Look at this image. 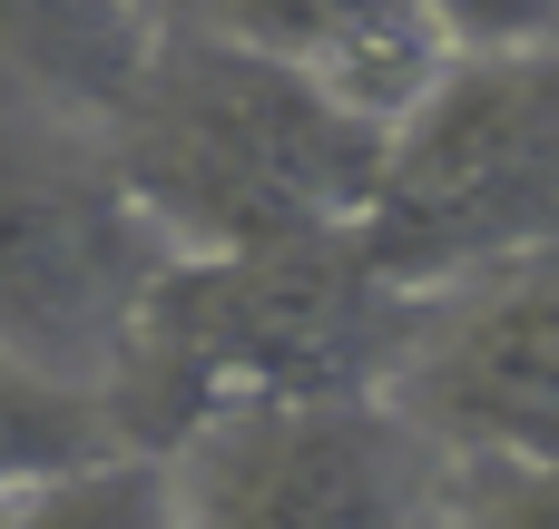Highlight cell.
<instances>
[{
    "mask_svg": "<svg viewBox=\"0 0 559 529\" xmlns=\"http://www.w3.org/2000/svg\"><path fill=\"white\" fill-rule=\"evenodd\" d=\"M157 10H167V20H206V0H157Z\"/></svg>",
    "mask_w": 559,
    "mask_h": 529,
    "instance_id": "13",
    "label": "cell"
},
{
    "mask_svg": "<svg viewBox=\"0 0 559 529\" xmlns=\"http://www.w3.org/2000/svg\"><path fill=\"white\" fill-rule=\"evenodd\" d=\"M157 0H0V88L69 118H108L157 59Z\"/></svg>",
    "mask_w": 559,
    "mask_h": 529,
    "instance_id": "8",
    "label": "cell"
},
{
    "mask_svg": "<svg viewBox=\"0 0 559 529\" xmlns=\"http://www.w3.org/2000/svg\"><path fill=\"white\" fill-rule=\"evenodd\" d=\"M118 442L128 432H118L98 383H69V373H49V363L0 344V501L49 481V471H79V461H98Z\"/></svg>",
    "mask_w": 559,
    "mask_h": 529,
    "instance_id": "9",
    "label": "cell"
},
{
    "mask_svg": "<svg viewBox=\"0 0 559 529\" xmlns=\"http://www.w3.org/2000/svg\"><path fill=\"white\" fill-rule=\"evenodd\" d=\"M452 529H559V461L452 452Z\"/></svg>",
    "mask_w": 559,
    "mask_h": 529,
    "instance_id": "11",
    "label": "cell"
},
{
    "mask_svg": "<svg viewBox=\"0 0 559 529\" xmlns=\"http://www.w3.org/2000/svg\"><path fill=\"white\" fill-rule=\"evenodd\" d=\"M423 304L432 294L403 285L364 226L187 245L108 373V412L138 452H187L236 402H373L393 393Z\"/></svg>",
    "mask_w": 559,
    "mask_h": 529,
    "instance_id": "1",
    "label": "cell"
},
{
    "mask_svg": "<svg viewBox=\"0 0 559 529\" xmlns=\"http://www.w3.org/2000/svg\"><path fill=\"white\" fill-rule=\"evenodd\" d=\"M187 529H452V452L393 402H236L187 452Z\"/></svg>",
    "mask_w": 559,
    "mask_h": 529,
    "instance_id": "5",
    "label": "cell"
},
{
    "mask_svg": "<svg viewBox=\"0 0 559 529\" xmlns=\"http://www.w3.org/2000/svg\"><path fill=\"white\" fill-rule=\"evenodd\" d=\"M452 39V59H531L559 49V0H423Z\"/></svg>",
    "mask_w": 559,
    "mask_h": 529,
    "instance_id": "12",
    "label": "cell"
},
{
    "mask_svg": "<svg viewBox=\"0 0 559 529\" xmlns=\"http://www.w3.org/2000/svg\"><path fill=\"white\" fill-rule=\"evenodd\" d=\"M98 128L177 245H285L364 226L393 167L383 118L344 108L324 79L216 20H167L157 59Z\"/></svg>",
    "mask_w": 559,
    "mask_h": 529,
    "instance_id": "2",
    "label": "cell"
},
{
    "mask_svg": "<svg viewBox=\"0 0 559 529\" xmlns=\"http://www.w3.org/2000/svg\"><path fill=\"white\" fill-rule=\"evenodd\" d=\"M0 529H187V471L177 452H98L79 471H49L0 501Z\"/></svg>",
    "mask_w": 559,
    "mask_h": 529,
    "instance_id": "10",
    "label": "cell"
},
{
    "mask_svg": "<svg viewBox=\"0 0 559 529\" xmlns=\"http://www.w3.org/2000/svg\"><path fill=\"white\" fill-rule=\"evenodd\" d=\"M393 402L442 452L559 461V245L432 285Z\"/></svg>",
    "mask_w": 559,
    "mask_h": 529,
    "instance_id": "6",
    "label": "cell"
},
{
    "mask_svg": "<svg viewBox=\"0 0 559 529\" xmlns=\"http://www.w3.org/2000/svg\"><path fill=\"white\" fill-rule=\"evenodd\" d=\"M187 245L147 216L98 118L0 88V344L98 383Z\"/></svg>",
    "mask_w": 559,
    "mask_h": 529,
    "instance_id": "3",
    "label": "cell"
},
{
    "mask_svg": "<svg viewBox=\"0 0 559 529\" xmlns=\"http://www.w3.org/2000/svg\"><path fill=\"white\" fill-rule=\"evenodd\" d=\"M206 20L295 59L305 79H324L344 108L383 128H403L452 79V39L423 0H206Z\"/></svg>",
    "mask_w": 559,
    "mask_h": 529,
    "instance_id": "7",
    "label": "cell"
},
{
    "mask_svg": "<svg viewBox=\"0 0 559 529\" xmlns=\"http://www.w3.org/2000/svg\"><path fill=\"white\" fill-rule=\"evenodd\" d=\"M364 245L423 294L559 245V49L452 59V79L393 128Z\"/></svg>",
    "mask_w": 559,
    "mask_h": 529,
    "instance_id": "4",
    "label": "cell"
}]
</instances>
